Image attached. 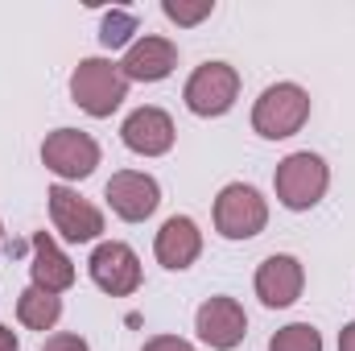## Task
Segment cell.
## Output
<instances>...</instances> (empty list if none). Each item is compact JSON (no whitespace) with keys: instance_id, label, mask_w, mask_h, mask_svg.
Segmentation results:
<instances>
[{"instance_id":"9","label":"cell","mask_w":355,"mask_h":351,"mask_svg":"<svg viewBox=\"0 0 355 351\" xmlns=\"http://www.w3.org/2000/svg\"><path fill=\"white\" fill-rule=\"evenodd\" d=\"M46 198H50V219H54V228H58L71 244H87V240H95V236L103 232V211H99L95 203H87L83 194H75L71 186H50Z\"/></svg>"},{"instance_id":"15","label":"cell","mask_w":355,"mask_h":351,"mask_svg":"<svg viewBox=\"0 0 355 351\" xmlns=\"http://www.w3.org/2000/svg\"><path fill=\"white\" fill-rule=\"evenodd\" d=\"M29 248H33V264H29V273H33V285H37V289H46V293H62V289L75 285V264L58 252V244H54L46 232H33Z\"/></svg>"},{"instance_id":"3","label":"cell","mask_w":355,"mask_h":351,"mask_svg":"<svg viewBox=\"0 0 355 351\" xmlns=\"http://www.w3.org/2000/svg\"><path fill=\"white\" fill-rule=\"evenodd\" d=\"M272 186H277V198L281 207L289 211H310L322 203L327 186H331V170L318 153H289L277 174H272Z\"/></svg>"},{"instance_id":"11","label":"cell","mask_w":355,"mask_h":351,"mask_svg":"<svg viewBox=\"0 0 355 351\" xmlns=\"http://www.w3.org/2000/svg\"><path fill=\"white\" fill-rule=\"evenodd\" d=\"M120 137H124V145H128L132 153H141V157H162V153L174 149V120H170V112H162V108H137V112L120 124Z\"/></svg>"},{"instance_id":"6","label":"cell","mask_w":355,"mask_h":351,"mask_svg":"<svg viewBox=\"0 0 355 351\" xmlns=\"http://www.w3.org/2000/svg\"><path fill=\"white\" fill-rule=\"evenodd\" d=\"M42 166L58 178H91L99 166V145L79 128H54L42 141Z\"/></svg>"},{"instance_id":"5","label":"cell","mask_w":355,"mask_h":351,"mask_svg":"<svg viewBox=\"0 0 355 351\" xmlns=\"http://www.w3.org/2000/svg\"><path fill=\"white\" fill-rule=\"evenodd\" d=\"M182 99H186V108L194 116H223V112H232V103L240 99V75H236V67H227V62H202L186 79Z\"/></svg>"},{"instance_id":"12","label":"cell","mask_w":355,"mask_h":351,"mask_svg":"<svg viewBox=\"0 0 355 351\" xmlns=\"http://www.w3.org/2000/svg\"><path fill=\"white\" fill-rule=\"evenodd\" d=\"M302 285H306V273H302V261L297 257H268L261 268H257V298L265 302L268 310H285L302 298Z\"/></svg>"},{"instance_id":"10","label":"cell","mask_w":355,"mask_h":351,"mask_svg":"<svg viewBox=\"0 0 355 351\" xmlns=\"http://www.w3.org/2000/svg\"><path fill=\"white\" fill-rule=\"evenodd\" d=\"M103 194H107L112 211H116L120 219H128V223L149 219V215L157 211V203H162V186L149 174H141V170H120V174H112L107 186H103Z\"/></svg>"},{"instance_id":"23","label":"cell","mask_w":355,"mask_h":351,"mask_svg":"<svg viewBox=\"0 0 355 351\" xmlns=\"http://www.w3.org/2000/svg\"><path fill=\"white\" fill-rule=\"evenodd\" d=\"M0 351H21V343H17V335H12L8 327H0Z\"/></svg>"},{"instance_id":"1","label":"cell","mask_w":355,"mask_h":351,"mask_svg":"<svg viewBox=\"0 0 355 351\" xmlns=\"http://www.w3.org/2000/svg\"><path fill=\"white\" fill-rule=\"evenodd\" d=\"M71 99L87 116H95V120L112 116L128 99V79H124L120 62H112V58H83L75 67V75H71Z\"/></svg>"},{"instance_id":"13","label":"cell","mask_w":355,"mask_h":351,"mask_svg":"<svg viewBox=\"0 0 355 351\" xmlns=\"http://www.w3.org/2000/svg\"><path fill=\"white\" fill-rule=\"evenodd\" d=\"M178 67V46L170 37H141L128 46L120 71L124 79H137V83H162L170 71Z\"/></svg>"},{"instance_id":"2","label":"cell","mask_w":355,"mask_h":351,"mask_svg":"<svg viewBox=\"0 0 355 351\" xmlns=\"http://www.w3.org/2000/svg\"><path fill=\"white\" fill-rule=\"evenodd\" d=\"M306 120H310V95L297 83H272L261 91V99L252 108V128L265 141H285V137L302 132Z\"/></svg>"},{"instance_id":"18","label":"cell","mask_w":355,"mask_h":351,"mask_svg":"<svg viewBox=\"0 0 355 351\" xmlns=\"http://www.w3.org/2000/svg\"><path fill=\"white\" fill-rule=\"evenodd\" d=\"M137 33V17L132 12H107L103 17V25H99V42L107 46V50H116V46H128V37Z\"/></svg>"},{"instance_id":"8","label":"cell","mask_w":355,"mask_h":351,"mask_svg":"<svg viewBox=\"0 0 355 351\" xmlns=\"http://www.w3.org/2000/svg\"><path fill=\"white\" fill-rule=\"evenodd\" d=\"M87 268H91V281H95L103 293H112V298H128V293L141 289V261H137V252H132L128 244H120V240L99 244V248L91 252Z\"/></svg>"},{"instance_id":"16","label":"cell","mask_w":355,"mask_h":351,"mask_svg":"<svg viewBox=\"0 0 355 351\" xmlns=\"http://www.w3.org/2000/svg\"><path fill=\"white\" fill-rule=\"evenodd\" d=\"M17 318H21L29 331H50V327L62 318V298H58V293H46V289H37V285H29V289H21V298H17Z\"/></svg>"},{"instance_id":"21","label":"cell","mask_w":355,"mask_h":351,"mask_svg":"<svg viewBox=\"0 0 355 351\" xmlns=\"http://www.w3.org/2000/svg\"><path fill=\"white\" fill-rule=\"evenodd\" d=\"M141 351H194L186 339H178V335H157V339H149Z\"/></svg>"},{"instance_id":"24","label":"cell","mask_w":355,"mask_h":351,"mask_svg":"<svg viewBox=\"0 0 355 351\" xmlns=\"http://www.w3.org/2000/svg\"><path fill=\"white\" fill-rule=\"evenodd\" d=\"M0 248H4V240H0Z\"/></svg>"},{"instance_id":"19","label":"cell","mask_w":355,"mask_h":351,"mask_svg":"<svg viewBox=\"0 0 355 351\" xmlns=\"http://www.w3.org/2000/svg\"><path fill=\"white\" fill-rule=\"evenodd\" d=\"M162 12L170 21H178V25H198L202 17L215 12V0H194V4H186V0H162Z\"/></svg>"},{"instance_id":"20","label":"cell","mask_w":355,"mask_h":351,"mask_svg":"<svg viewBox=\"0 0 355 351\" xmlns=\"http://www.w3.org/2000/svg\"><path fill=\"white\" fill-rule=\"evenodd\" d=\"M42 351H87V343H83L79 335H67V331H62V335H50Z\"/></svg>"},{"instance_id":"17","label":"cell","mask_w":355,"mask_h":351,"mask_svg":"<svg viewBox=\"0 0 355 351\" xmlns=\"http://www.w3.org/2000/svg\"><path fill=\"white\" fill-rule=\"evenodd\" d=\"M268 351H322V335L310 323H289L268 339Z\"/></svg>"},{"instance_id":"7","label":"cell","mask_w":355,"mask_h":351,"mask_svg":"<svg viewBox=\"0 0 355 351\" xmlns=\"http://www.w3.org/2000/svg\"><path fill=\"white\" fill-rule=\"evenodd\" d=\"M194 331L207 348L215 351H232L244 343L248 335V314L236 298H207L194 314Z\"/></svg>"},{"instance_id":"4","label":"cell","mask_w":355,"mask_h":351,"mask_svg":"<svg viewBox=\"0 0 355 351\" xmlns=\"http://www.w3.org/2000/svg\"><path fill=\"white\" fill-rule=\"evenodd\" d=\"M268 223V203L261 198L257 186H244V182H232L219 190L215 198V228L223 240H252L261 236Z\"/></svg>"},{"instance_id":"14","label":"cell","mask_w":355,"mask_h":351,"mask_svg":"<svg viewBox=\"0 0 355 351\" xmlns=\"http://www.w3.org/2000/svg\"><path fill=\"white\" fill-rule=\"evenodd\" d=\"M153 252H157V261L166 264V268H190V264L198 261V252H202V232H198V223L190 219V215H170L166 223H162V232H157V244H153Z\"/></svg>"},{"instance_id":"22","label":"cell","mask_w":355,"mask_h":351,"mask_svg":"<svg viewBox=\"0 0 355 351\" xmlns=\"http://www.w3.org/2000/svg\"><path fill=\"white\" fill-rule=\"evenodd\" d=\"M339 351H355V323H347L339 331Z\"/></svg>"}]
</instances>
